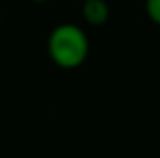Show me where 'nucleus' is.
Segmentation results:
<instances>
[{
  "mask_svg": "<svg viewBox=\"0 0 160 158\" xmlns=\"http://www.w3.org/2000/svg\"><path fill=\"white\" fill-rule=\"evenodd\" d=\"M47 52L60 69H77L89 56V39L80 26L62 22L48 34Z\"/></svg>",
  "mask_w": 160,
  "mask_h": 158,
  "instance_id": "f257e3e1",
  "label": "nucleus"
},
{
  "mask_svg": "<svg viewBox=\"0 0 160 158\" xmlns=\"http://www.w3.org/2000/svg\"><path fill=\"white\" fill-rule=\"evenodd\" d=\"M110 17V7L106 0H84L82 2V19L91 26L106 24Z\"/></svg>",
  "mask_w": 160,
  "mask_h": 158,
  "instance_id": "f03ea898",
  "label": "nucleus"
},
{
  "mask_svg": "<svg viewBox=\"0 0 160 158\" xmlns=\"http://www.w3.org/2000/svg\"><path fill=\"white\" fill-rule=\"evenodd\" d=\"M145 11L147 17L160 26V0H145Z\"/></svg>",
  "mask_w": 160,
  "mask_h": 158,
  "instance_id": "7ed1b4c3",
  "label": "nucleus"
},
{
  "mask_svg": "<svg viewBox=\"0 0 160 158\" xmlns=\"http://www.w3.org/2000/svg\"><path fill=\"white\" fill-rule=\"evenodd\" d=\"M32 2H47V0H32Z\"/></svg>",
  "mask_w": 160,
  "mask_h": 158,
  "instance_id": "20e7f679",
  "label": "nucleus"
},
{
  "mask_svg": "<svg viewBox=\"0 0 160 158\" xmlns=\"http://www.w3.org/2000/svg\"><path fill=\"white\" fill-rule=\"evenodd\" d=\"M82 2H84V0H82Z\"/></svg>",
  "mask_w": 160,
  "mask_h": 158,
  "instance_id": "39448f33",
  "label": "nucleus"
}]
</instances>
